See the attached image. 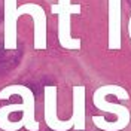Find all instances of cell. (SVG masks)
<instances>
[{"label":"cell","mask_w":131,"mask_h":131,"mask_svg":"<svg viewBox=\"0 0 131 131\" xmlns=\"http://www.w3.org/2000/svg\"><path fill=\"white\" fill-rule=\"evenodd\" d=\"M109 9V37L107 48L118 51L122 46V0H107Z\"/></svg>","instance_id":"obj_5"},{"label":"cell","mask_w":131,"mask_h":131,"mask_svg":"<svg viewBox=\"0 0 131 131\" xmlns=\"http://www.w3.org/2000/svg\"><path fill=\"white\" fill-rule=\"evenodd\" d=\"M115 95L119 100H128L130 94L128 91L122 88L121 85H103L94 91L92 94V103L98 110H103L107 113L113 115L115 121H107L104 116H92V124L97 127L98 130L103 131H121L128 127L130 124V110L122 104H116L107 101V95Z\"/></svg>","instance_id":"obj_2"},{"label":"cell","mask_w":131,"mask_h":131,"mask_svg":"<svg viewBox=\"0 0 131 131\" xmlns=\"http://www.w3.org/2000/svg\"><path fill=\"white\" fill-rule=\"evenodd\" d=\"M45 106H43V115H45V124L52 131H69L73 128V119L72 116L66 121H61L57 115V86L55 85H46L45 90Z\"/></svg>","instance_id":"obj_4"},{"label":"cell","mask_w":131,"mask_h":131,"mask_svg":"<svg viewBox=\"0 0 131 131\" xmlns=\"http://www.w3.org/2000/svg\"><path fill=\"white\" fill-rule=\"evenodd\" d=\"M12 95H19L23 103H14L0 107V130L18 131L24 127L28 131H39L40 124L34 116V95L25 85H8L0 91V100H6Z\"/></svg>","instance_id":"obj_1"},{"label":"cell","mask_w":131,"mask_h":131,"mask_svg":"<svg viewBox=\"0 0 131 131\" xmlns=\"http://www.w3.org/2000/svg\"><path fill=\"white\" fill-rule=\"evenodd\" d=\"M52 14L58 16V42L64 49H81L82 42L72 36L70 19L72 15L81 14V5H73L70 0H58L57 5L52 6Z\"/></svg>","instance_id":"obj_3"},{"label":"cell","mask_w":131,"mask_h":131,"mask_svg":"<svg viewBox=\"0 0 131 131\" xmlns=\"http://www.w3.org/2000/svg\"><path fill=\"white\" fill-rule=\"evenodd\" d=\"M86 88L85 85H74L73 86V128L76 131H82L86 127V112H85V106H86Z\"/></svg>","instance_id":"obj_8"},{"label":"cell","mask_w":131,"mask_h":131,"mask_svg":"<svg viewBox=\"0 0 131 131\" xmlns=\"http://www.w3.org/2000/svg\"><path fill=\"white\" fill-rule=\"evenodd\" d=\"M19 15H31L34 21V49H46V14L36 3H25L18 8Z\"/></svg>","instance_id":"obj_6"},{"label":"cell","mask_w":131,"mask_h":131,"mask_svg":"<svg viewBox=\"0 0 131 131\" xmlns=\"http://www.w3.org/2000/svg\"><path fill=\"white\" fill-rule=\"evenodd\" d=\"M19 16L16 0H5V49H16V19Z\"/></svg>","instance_id":"obj_7"}]
</instances>
